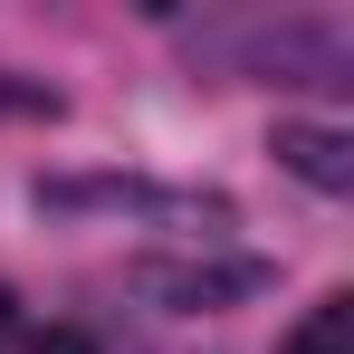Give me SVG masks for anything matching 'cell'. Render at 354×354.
Listing matches in <instances>:
<instances>
[{"label":"cell","instance_id":"cell-1","mask_svg":"<svg viewBox=\"0 0 354 354\" xmlns=\"http://www.w3.org/2000/svg\"><path fill=\"white\" fill-rule=\"evenodd\" d=\"M124 278H134V297H153L173 316H211V306H239V297L278 288L268 259H134Z\"/></svg>","mask_w":354,"mask_h":354},{"label":"cell","instance_id":"cell-2","mask_svg":"<svg viewBox=\"0 0 354 354\" xmlns=\"http://www.w3.org/2000/svg\"><path fill=\"white\" fill-rule=\"evenodd\" d=\"M29 201H39V211H163V221H230L221 192H163V182H115V173H96V182L39 173V182H29Z\"/></svg>","mask_w":354,"mask_h":354},{"label":"cell","instance_id":"cell-3","mask_svg":"<svg viewBox=\"0 0 354 354\" xmlns=\"http://www.w3.org/2000/svg\"><path fill=\"white\" fill-rule=\"evenodd\" d=\"M268 153H278L306 192H354V144L335 134V124H278Z\"/></svg>","mask_w":354,"mask_h":354},{"label":"cell","instance_id":"cell-4","mask_svg":"<svg viewBox=\"0 0 354 354\" xmlns=\"http://www.w3.org/2000/svg\"><path fill=\"white\" fill-rule=\"evenodd\" d=\"M278 354H354V306L345 297H326V306H306V326H297Z\"/></svg>","mask_w":354,"mask_h":354},{"label":"cell","instance_id":"cell-5","mask_svg":"<svg viewBox=\"0 0 354 354\" xmlns=\"http://www.w3.org/2000/svg\"><path fill=\"white\" fill-rule=\"evenodd\" d=\"M0 115H58V86H10L0 77Z\"/></svg>","mask_w":354,"mask_h":354},{"label":"cell","instance_id":"cell-6","mask_svg":"<svg viewBox=\"0 0 354 354\" xmlns=\"http://www.w3.org/2000/svg\"><path fill=\"white\" fill-rule=\"evenodd\" d=\"M29 354H96V345H86L77 326H48V335H39V345H29Z\"/></svg>","mask_w":354,"mask_h":354},{"label":"cell","instance_id":"cell-7","mask_svg":"<svg viewBox=\"0 0 354 354\" xmlns=\"http://www.w3.org/2000/svg\"><path fill=\"white\" fill-rule=\"evenodd\" d=\"M10 326H19V297H10V288H0V345H10Z\"/></svg>","mask_w":354,"mask_h":354}]
</instances>
